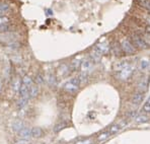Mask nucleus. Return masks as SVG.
<instances>
[{"label":"nucleus","mask_w":150,"mask_h":144,"mask_svg":"<svg viewBox=\"0 0 150 144\" xmlns=\"http://www.w3.org/2000/svg\"><path fill=\"white\" fill-rule=\"evenodd\" d=\"M79 85H80V81H79L78 77H74L71 80L67 81L65 84H64L63 88L64 90H66L67 92H70V94H73V92H76L79 88Z\"/></svg>","instance_id":"obj_1"},{"label":"nucleus","mask_w":150,"mask_h":144,"mask_svg":"<svg viewBox=\"0 0 150 144\" xmlns=\"http://www.w3.org/2000/svg\"><path fill=\"white\" fill-rule=\"evenodd\" d=\"M92 67H93V62L90 58H86L84 60H82L80 65V70L81 73H84V74H89L92 70Z\"/></svg>","instance_id":"obj_2"},{"label":"nucleus","mask_w":150,"mask_h":144,"mask_svg":"<svg viewBox=\"0 0 150 144\" xmlns=\"http://www.w3.org/2000/svg\"><path fill=\"white\" fill-rule=\"evenodd\" d=\"M132 73H133V67L130 65L128 67L124 68V69H122L121 71H119L118 74H117V78H119L120 80H127L132 75Z\"/></svg>","instance_id":"obj_3"},{"label":"nucleus","mask_w":150,"mask_h":144,"mask_svg":"<svg viewBox=\"0 0 150 144\" xmlns=\"http://www.w3.org/2000/svg\"><path fill=\"white\" fill-rule=\"evenodd\" d=\"M121 48H122V51L124 53L128 55H131L135 53V47L131 44V42L129 40H123L122 43H121Z\"/></svg>","instance_id":"obj_4"},{"label":"nucleus","mask_w":150,"mask_h":144,"mask_svg":"<svg viewBox=\"0 0 150 144\" xmlns=\"http://www.w3.org/2000/svg\"><path fill=\"white\" fill-rule=\"evenodd\" d=\"M9 17L7 16H0V33L8 32L9 30Z\"/></svg>","instance_id":"obj_5"},{"label":"nucleus","mask_w":150,"mask_h":144,"mask_svg":"<svg viewBox=\"0 0 150 144\" xmlns=\"http://www.w3.org/2000/svg\"><path fill=\"white\" fill-rule=\"evenodd\" d=\"M133 42L135 44L136 47H138L139 49H142V50H145V49H148V45L147 43L139 36H133Z\"/></svg>","instance_id":"obj_6"},{"label":"nucleus","mask_w":150,"mask_h":144,"mask_svg":"<svg viewBox=\"0 0 150 144\" xmlns=\"http://www.w3.org/2000/svg\"><path fill=\"white\" fill-rule=\"evenodd\" d=\"M94 49H96V50H98L101 55H103V54H107V53H109L110 45L107 43V42H103V43H98V45H96Z\"/></svg>","instance_id":"obj_7"},{"label":"nucleus","mask_w":150,"mask_h":144,"mask_svg":"<svg viewBox=\"0 0 150 144\" xmlns=\"http://www.w3.org/2000/svg\"><path fill=\"white\" fill-rule=\"evenodd\" d=\"M25 128V125H23V122L21 120H14L12 123V130L16 133H19L21 130Z\"/></svg>","instance_id":"obj_8"},{"label":"nucleus","mask_w":150,"mask_h":144,"mask_svg":"<svg viewBox=\"0 0 150 144\" xmlns=\"http://www.w3.org/2000/svg\"><path fill=\"white\" fill-rule=\"evenodd\" d=\"M148 83H149V80L147 77L141 79L140 82L138 83V88H139V90H140V92H145L148 89Z\"/></svg>","instance_id":"obj_9"},{"label":"nucleus","mask_w":150,"mask_h":144,"mask_svg":"<svg viewBox=\"0 0 150 144\" xmlns=\"http://www.w3.org/2000/svg\"><path fill=\"white\" fill-rule=\"evenodd\" d=\"M21 84H23V81L19 77H16V78L13 79L12 81V84H11V87H12V90L14 92H19L21 90Z\"/></svg>","instance_id":"obj_10"},{"label":"nucleus","mask_w":150,"mask_h":144,"mask_svg":"<svg viewBox=\"0 0 150 144\" xmlns=\"http://www.w3.org/2000/svg\"><path fill=\"white\" fill-rule=\"evenodd\" d=\"M19 138H23V139H30L32 137V129L28 127H25L21 132L18 133Z\"/></svg>","instance_id":"obj_11"},{"label":"nucleus","mask_w":150,"mask_h":144,"mask_svg":"<svg viewBox=\"0 0 150 144\" xmlns=\"http://www.w3.org/2000/svg\"><path fill=\"white\" fill-rule=\"evenodd\" d=\"M101 56H103V55H101L98 50H96V49H93V50L90 52V59H91L93 63L100 62L101 59Z\"/></svg>","instance_id":"obj_12"},{"label":"nucleus","mask_w":150,"mask_h":144,"mask_svg":"<svg viewBox=\"0 0 150 144\" xmlns=\"http://www.w3.org/2000/svg\"><path fill=\"white\" fill-rule=\"evenodd\" d=\"M69 71H70V66L66 65V64H62L58 69L59 75H61L62 77L67 76V75L69 74Z\"/></svg>","instance_id":"obj_13"},{"label":"nucleus","mask_w":150,"mask_h":144,"mask_svg":"<svg viewBox=\"0 0 150 144\" xmlns=\"http://www.w3.org/2000/svg\"><path fill=\"white\" fill-rule=\"evenodd\" d=\"M150 67V60L149 59H142V60H140V63H139V68H140V70H142V71H144V70H147L148 68Z\"/></svg>","instance_id":"obj_14"},{"label":"nucleus","mask_w":150,"mask_h":144,"mask_svg":"<svg viewBox=\"0 0 150 144\" xmlns=\"http://www.w3.org/2000/svg\"><path fill=\"white\" fill-rule=\"evenodd\" d=\"M43 130L39 127H35L32 129V137L33 138H41L43 136Z\"/></svg>","instance_id":"obj_15"},{"label":"nucleus","mask_w":150,"mask_h":144,"mask_svg":"<svg viewBox=\"0 0 150 144\" xmlns=\"http://www.w3.org/2000/svg\"><path fill=\"white\" fill-rule=\"evenodd\" d=\"M81 62H82V60H80L79 58L74 59V60L71 62V64H70V70L75 71V70H77L78 68H80Z\"/></svg>","instance_id":"obj_16"},{"label":"nucleus","mask_w":150,"mask_h":144,"mask_svg":"<svg viewBox=\"0 0 150 144\" xmlns=\"http://www.w3.org/2000/svg\"><path fill=\"white\" fill-rule=\"evenodd\" d=\"M39 94V85L37 84H33L30 88V99H34Z\"/></svg>","instance_id":"obj_17"},{"label":"nucleus","mask_w":150,"mask_h":144,"mask_svg":"<svg viewBox=\"0 0 150 144\" xmlns=\"http://www.w3.org/2000/svg\"><path fill=\"white\" fill-rule=\"evenodd\" d=\"M142 101H143V92H137V94H134L133 99H132V103L134 105H139V104H141Z\"/></svg>","instance_id":"obj_18"},{"label":"nucleus","mask_w":150,"mask_h":144,"mask_svg":"<svg viewBox=\"0 0 150 144\" xmlns=\"http://www.w3.org/2000/svg\"><path fill=\"white\" fill-rule=\"evenodd\" d=\"M46 80L48 81V84L51 86H54L56 84L57 80H56V76H55L53 73H48L47 77H46Z\"/></svg>","instance_id":"obj_19"},{"label":"nucleus","mask_w":150,"mask_h":144,"mask_svg":"<svg viewBox=\"0 0 150 144\" xmlns=\"http://www.w3.org/2000/svg\"><path fill=\"white\" fill-rule=\"evenodd\" d=\"M128 66H130V64L128 63V62H119V63L115 64L114 69L116 70V71H121V70L124 69L126 67H128Z\"/></svg>","instance_id":"obj_20"},{"label":"nucleus","mask_w":150,"mask_h":144,"mask_svg":"<svg viewBox=\"0 0 150 144\" xmlns=\"http://www.w3.org/2000/svg\"><path fill=\"white\" fill-rule=\"evenodd\" d=\"M149 119L148 117L144 116V115H139L135 118V122L137 124H144V123H148Z\"/></svg>","instance_id":"obj_21"},{"label":"nucleus","mask_w":150,"mask_h":144,"mask_svg":"<svg viewBox=\"0 0 150 144\" xmlns=\"http://www.w3.org/2000/svg\"><path fill=\"white\" fill-rule=\"evenodd\" d=\"M9 9H10V6L8 5V4L0 3V16H3V14H5L6 12H8Z\"/></svg>","instance_id":"obj_22"},{"label":"nucleus","mask_w":150,"mask_h":144,"mask_svg":"<svg viewBox=\"0 0 150 144\" xmlns=\"http://www.w3.org/2000/svg\"><path fill=\"white\" fill-rule=\"evenodd\" d=\"M28 99L19 97L18 101H17V108H18L19 110H21V109H25V106L28 105Z\"/></svg>","instance_id":"obj_23"},{"label":"nucleus","mask_w":150,"mask_h":144,"mask_svg":"<svg viewBox=\"0 0 150 144\" xmlns=\"http://www.w3.org/2000/svg\"><path fill=\"white\" fill-rule=\"evenodd\" d=\"M21 81H23V84H25V85L28 86V87H30V86L34 84V82H33V79L30 78V76H28V75H25V76L23 77V79H21Z\"/></svg>","instance_id":"obj_24"},{"label":"nucleus","mask_w":150,"mask_h":144,"mask_svg":"<svg viewBox=\"0 0 150 144\" xmlns=\"http://www.w3.org/2000/svg\"><path fill=\"white\" fill-rule=\"evenodd\" d=\"M139 4L145 9L150 10V0H139Z\"/></svg>","instance_id":"obj_25"},{"label":"nucleus","mask_w":150,"mask_h":144,"mask_svg":"<svg viewBox=\"0 0 150 144\" xmlns=\"http://www.w3.org/2000/svg\"><path fill=\"white\" fill-rule=\"evenodd\" d=\"M66 124L64 123V122H62V123H59V124H57L56 126H55V128H54V132H56V133H58V132H60L61 130H63L64 128L66 127Z\"/></svg>","instance_id":"obj_26"},{"label":"nucleus","mask_w":150,"mask_h":144,"mask_svg":"<svg viewBox=\"0 0 150 144\" xmlns=\"http://www.w3.org/2000/svg\"><path fill=\"white\" fill-rule=\"evenodd\" d=\"M120 129H121V126L118 125V124H116V125H112V127L110 128L109 132H110V134H115V133L120 131Z\"/></svg>","instance_id":"obj_27"},{"label":"nucleus","mask_w":150,"mask_h":144,"mask_svg":"<svg viewBox=\"0 0 150 144\" xmlns=\"http://www.w3.org/2000/svg\"><path fill=\"white\" fill-rule=\"evenodd\" d=\"M44 82H45V77H44L42 74H38L36 77L37 85H42V84H44Z\"/></svg>","instance_id":"obj_28"},{"label":"nucleus","mask_w":150,"mask_h":144,"mask_svg":"<svg viewBox=\"0 0 150 144\" xmlns=\"http://www.w3.org/2000/svg\"><path fill=\"white\" fill-rule=\"evenodd\" d=\"M14 144H30V139H23V138H17L14 141Z\"/></svg>","instance_id":"obj_29"},{"label":"nucleus","mask_w":150,"mask_h":144,"mask_svg":"<svg viewBox=\"0 0 150 144\" xmlns=\"http://www.w3.org/2000/svg\"><path fill=\"white\" fill-rule=\"evenodd\" d=\"M110 132H105V133H101V134L100 135V136L98 137V141H105V140H107L108 138L110 137Z\"/></svg>","instance_id":"obj_30"},{"label":"nucleus","mask_w":150,"mask_h":144,"mask_svg":"<svg viewBox=\"0 0 150 144\" xmlns=\"http://www.w3.org/2000/svg\"><path fill=\"white\" fill-rule=\"evenodd\" d=\"M119 46H117V44H115V46L112 47V50H114V53L116 56H119L120 55V49L118 48Z\"/></svg>","instance_id":"obj_31"},{"label":"nucleus","mask_w":150,"mask_h":144,"mask_svg":"<svg viewBox=\"0 0 150 144\" xmlns=\"http://www.w3.org/2000/svg\"><path fill=\"white\" fill-rule=\"evenodd\" d=\"M91 139H85V140H82V141H79L77 142L76 144H91Z\"/></svg>","instance_id":"obj_32"},{"label":"nucleus","mask_w":150,"mask_h":144,"mask_svg":"<svg viewBox=\"0 0 150 144\" xmlns=\"http://www.w3.org/2000/svg\"><path fill=\"white\" fill-rule=\"evenodd\" d=\"M143 111L146 113H150V105L149 104H145L144 106H143Z\"/></svg>","instance_id":"obj_33"},{"label":"nucleus","mask_w":150,"mask_h":144,"mask_svg":"<svg viewBox=\"0 0 150 144\" xmlns=\"http://www.w3.org/2000/svg\"><path fill=\"white\" fill-rule=\"evenodd\" d=\"M47 13H48L47 15H52L53 14V11L51 9H47Z\"/></svg>","instance_id":"obj_34"},{"label":"nucleus","mask_w":150,"mask_h":144,"mask_svg":"<svg viewBox=\"0 0 150 144\" xmlns=\"http://www.w3.org/2000/svg\"><path fill=\"white\" fill-rule=\"evenodd\" d=\"M147 23H148V24H149V26H150V15H149V16H147Z\"/></svg>","instance_id":"obj_35"},{"label":"nucleus","mask_w":150,"mask_h":144,"mask_svg":"<svg viewBox=\"0 0 150 144\" xmlns=\"http://www.w3.org/2000/svg\"><path fill=\"white\" fill-rule=\"evenodd\" d=\"M146 31H147V33H148V34H150V26H147Z\"/></svg>","instance_id":"obj_36"},{"label":"nucleus","mask_w":150,"mask_h":144,"mask_svg":"<svg viewBox=\"0 0 150 144\" xmlns=\"http://www.w3.org/2000/svg\"><path fill=\"white\" fill-rule=\"evenodd\" d=\"M146 104H149V105H150V97L148 99V101H147V103H146Z\"/></svg>","instance_id":"obj_37"},{"label":"nucleus","mask_w":150,"mask_h":144,"mask_svg":"<svg viewBox=\"0 0 150 144\" xmlns=\"http://www.w3.org/2000/svg\"><path fill=\"white\" fill-rule=\"evenodd\" d=\"M1 86H2V85H1V82H0V90H1Z\"/></svg>","instance_id":"obj_38"}]
</instances>
